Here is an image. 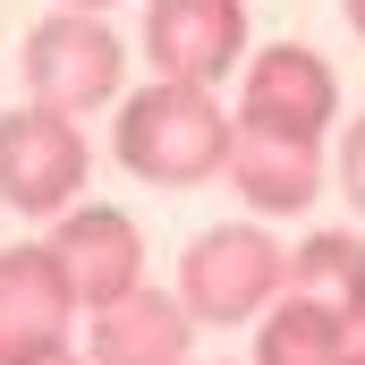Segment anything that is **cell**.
I'll list each match as a JSON object with an SVG mask.
<instances>
[{
	"mask_svg": "<svg viewBox=\"0 0 365 365\" xmlns=\"http://www.w3.org/2000/svg\"><path fill=\"white\" fill-rule=\"evenodd\" d=\"M26 365H86L77 349H51V357H26Z\"/></svg>",
	"mask_w": 365,
	"mask_h": 365,
	"instance_id": "9a60e30c",
	"label": "cell"
},
{
	"mask_svg": "<svg viewBox=\"0 0 365 365\" xmlns=\"http://www.w3.org/2000/svg\"><path fill=\"white\" fill-rule=\"evenodd\" d=\"M238 128H264V136H297V145H323L331 119H340V77L323 51L306 43H264L238 60Z\"/></svg>",
	"mask_w": 365,
	"mask_h": 365,
	"instance_id": "5b68a950",
	"label": "cell"
},
{
	"mask_svg": "<svg viewBox=\"0 0 365 365\" xmlns=\"http://www.w3.org/2000/svg\"><path fill=\"white\" fill-rule=\"evenodd\" d=\"M68 9H110V0H68Z\"/></svg>",
	"mask_w": 365,
	"mask_h": 365,
	"instance_id": "e0dca14e",
	"label": "cell"
},
{
	"mask_svg": "<svg viewBox=\"0 0 365 365\" xmlns=\"http://www.w3.org/2000/svg\"><path fill=\"white\" fill-rule=\"evenodd\" d=\"M289 289V247H280L264 221H212L204 238H187L179 255V306L195 323H255Z\"/></svg>",
	"mask_w": 365,
	"mask_h": 365,
	"instance_id": "7a4b0ae2",
	"label": "cell"
},
{
	"mask_svg": "<svg viewBox=\"0 0 365 365\" xmlns=\"http://www.w3.org/2000/svg\"><path fill=\"white\" fill-rule=\"evenodd\" d=\"M77 323H86V306H77V289H68V272L51 264L43 238L0 247V365L77 349Z\"/></svg>",
	"mask_w": 365,
	"mask_h": 365,
	"instance_id": "8992f818",
	"label": "cell"
},
{
	"mask_svg": "<svg viewBox=\"0 0 365 365\" xmlns=\"http://www.w3.org/2000/svg\"><path fill=\"white\" fill-rule=\"evenodd\" d=\"M86 128L51 102H17L0 110V204L26 221H51L86 195Z\"/></svg>",
	"mask_w": 365,
	"mask_h": 365,
	"instance_id": "277c9868",
	"label": "cell"
},
{
	"mask_svg": "<svg viewBox=\"0 0 365 365\" xmlns=\"http://www.w3.org/2000/svg\"><path fill=\"white\" fill-rule=\"evenodd\" d=\"M230 110L212 102V86H187V77H153L145 93H119V128H110V153L119 170L145 187H204L230 162Z\"/></svg>",
	"mask_w": 365,
	"mask_h": 365,
	"instance_id": "6da1fadb",
	"label": "cell"
},
{
	"mask_svg": "<svg viewBox=\"0 0 365 365\" xmlns=\"http://www.w3.org/2000/svg\"><path fill=\"white\" fill-rule=\"evenodd\" d=\"M17 77H26V102H51V110L86 119L102 102H119V86H128V43L110 34L102 9H51L43 26H26Z\"/></svg>",
	"mask_w": 365,
	"mask_h": 365,
	"instance_id": "3957f363",
	"label": "cell"
},
{
	"mask_svg": "<svg viewBox=\"0 0 365 365\" xmlns=\"http://www.w3.org/2000/svg\"><path fill=\"white\" fill-rule=\"evenodd\" d=\"M145 60L187 86H221L247 60V0H145Z\"/></svg>",
	"mask_w": 365,
	"mask_h": 365,
	"instance_id": "ba28073f",
	"label": "cell"
},
{
	"mask_svg": "<svg viewBox=\"0 0 365 365\" xmlns=\"http://www.w3.org/2000/svg\"><path fill=\"white\" fill-rule=\"evenodd\" d=\"M331 179H340V195H349V212L365 221V110L349 119V136H340V170H331Z\"/></svg>",
	"mask_w": 365,
	"mask_h": 365,
	"instance_id": "4fadbf2b",
	"label": "cell"
},
{
	"mask_svg": "<svg viewBox=\"0 0 365 365\" xmlns=\"http://www.w3.org/2000/svg\"><path fill=\"white\" fill-rule=\"evenodd\" d=\"M289 289H306V297H323L331 314L365 323V230H314V238H297Z\"/></svg>",
	"mask_w": 365,
	"mask_h": 365,
	"instance_id": "7c38bea8",
	"label": "cell"
},
{
	"mask_svg": "<svg viewBox=\"0 0 365 365\" xmlns=\"http://www.w3.org/2000/svg\"><path fill=\"white\" fill-rule=\"evenodd\" d=\"M357 340L349 314H331L306 289H280L272 306L255 314V365H340V349Z\"/></svg>",
	"mask_w": 365,
	"mask_h": 365,
	"instance_id": "8fae6325",
	"label": "cell"
},
{
	"mask_svg": "<svg viewBox=\"0 0 365 365\" xmlns=\"http://www.w3.org/2000/svg\"><path fill=\"white\" fill-rule=\"evenodd\" d=\"M43 247L68 272V289H77L86 314L119 306L128 289H145V238H136V221L119 204H68V212H51V238Z\"/></svg>",
	"mask_w": 365,
	"mask_h": 365,
	"instance_id": "52a82bcc",
	"label": "cell"
},
{
	"mask_svg": "<svg viewBox=\"0 0 365 365\" xmlns=\"http://www.w3.org/2000/svg\"><path fill=\"white\" fill-rule=\"evenodd\" d=\"M221 170H230V187H238V204H255L264 221L323 204V145H297V136L230 128V162H221Z\"/></svg>",
	"mask_w": 365,
	"mask_h": 365,
	"instance_id": "30bf717a",
	"label": "cell"
},
{
	"mask_svg": "<svg viewBox=\"0 0 365 365\" xmlns=\"http://www.w3.org/2000/svg\"><path fill=\"white\" fill-rule=\"evenodd\" d=\"M340 365H365V340H349V349H340Z\"/></svg>",
	"mask_w": 365,
	"mask_h": 365,
	"instance_id": "2e32d148",
	"label": "cell"
},
{
	"mask_svg": "<svg viewBox=\"0 0 365 365\" xmlns=\"http://www.w3.org/2000/svg\"><path fill=\"white\" fill-rule=\"evenodd\" d=\"M86 365H195V314L179 306V289H128L119 306L86 314Z\"/></svg>",
	"mask_w": 365,
	"mask_h": 365,
	"instance_id": "9c48e42d",
	"label": "cell"
},
{
	"mask_svg": "<svg viewBox=\"0 0 365 365\" xmlns=\"http://www.w3.org/2000/svg\"><path fill=\"white\" fill-rule=\"evenodd\" d=\"M340 17H349V34L365 43V0H340Z\"/></svg>",
	"mask_w": 365,
	"mask_h": 365,
	"instance_id": "5bb4252c",
	"label": "cell"
}]
</instances>
